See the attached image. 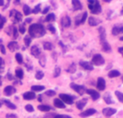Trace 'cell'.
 I'll return each mask as SVG.
<instances>
[{
  "instance_id": "obj_17",
  "label": "cell",
  "mask_w": 123,
  "mask_h": 118,
  "mask_svg": "<svg viewBox=\"0 0 123 118\" xmlns=\"http://www.w3.org/2000/svg\"><path fill=\"white\" fill-rule=\"evenodd\" d=\"M104 101L107 104H114V101L112 98V96L110 95V92H106V93L104 95Z\"/></svg>"
},
{
  "instance_id": "obj_56",
  "label": "cell",
  "mask_w": 123,
  "mask_h": 118,
  "mask_svg": "<svg viewBox=\"0 0 123 118\" xmlns=\"http://www.w3.org/2000/svg\"><path fill=\"white\" fill-rule=\"evenodd\" d=\"M38 100L39 101V102H41V101H42V97H41V96H39Z\"/></svg>"
},
{
  "instance_id": "obj_62",
  "label": "cell",
  "mask_w": 123,
  "mask_h": 118,
  "mask_svg": "<svg viewBox=\"0 0 123 118\" xmlns=\"http://www.w3.org/2000/svg\"><path fill=\"white\" fill-rule=\"evenodd\" d=\"M15 3H18V2H19V0H15Z\"/></svg>"
},
{
  "instance_id": "obj_51",
  "label": "cell",
  "mask_w": 123,
  "mask_h": 118,
  "mask_svg": "<svg viewBox=\"0 0 123 118\" xmlns=\"http://www.w3.org/2000/svg\"><path fill=\"white\" fill-rule=\"evenodd\" d=\"M3 64V60L2 59V57H0V72H3V70H2V69H1Z\"/></svg>"
},
{
  "instance_id": "obj_6",
  "label": "cell",
  "mask_w": 123,
  "mask_h": 118,
  "mask_svg": "<svg viewBox=\"0 0 123 118\" xmlns=\"http://www.w3.org/2000/svg\"><path fill=\"white\" fill-rule=\"evenodd\" d=\"M60 99L63 101L64 103L67 104H73L74 98L70 95L68 94H60Z\"/></svg>"
},
{
  "instance_id": "obj_42",
  "label": "cell",
  "mask_w": 123,
  "mask_h": 118,
  "mask_svg": "<svg viewBox=\"0 0 123 118\" xmlns=\"http://www.w3.org/2000/svg\"><path fill=\"white\" fill-rule=\"evenodd\" d=\"M40 10H41V5L40 4H38L35 7V8L33 9V13L34 14H38L39 12H40Z\"/></svg>"
},
{
  "instance_id": "obj_3",
  "label": "cell",
  "mask_w": 123,
  "mask_h": 118,
  "mask_svg": "<svg viewBox=\"0 0 123 118\" xmlns=\"http://www.w3.org/2000/svg\"><path fill=\"white\" fill-rule=\"evenodd\" d=\"M88 7L92 14L97 15L101 12V7L98 0H88Z\"/></svg>"
},
{
  "instance_id": "obj_34",
  "label": "cell",
  "mask_w": 123,
  "mask_h": 118,
  "mask_svg": "<svg viewBox=\"0 0 123 118\" xmlns=\"http://www.w3.org/2000/svg\"><path fill=\"white\" fill-rule=\"evenodd\" d=\"M15 59L18 64L23 63V56L21 54H19V53H18V54H15Z\"/></svg>"
},
{
  "instance_id": "obj_13",
  "label": "cell",
  "mask_w": 123,
  "mask_h": 118,
  "mask_svg": "<svg viewBox=\"0 0 123 118\" xmlns=\"http://www.w3.org/2000/svg\"><path fill=\"white\" fill-rule=\"evenodd\" d=\"M80 66L82 67L83 69L86 70H93V66L89 62H85V61H80Z\"/></svg>"
},
{
  "instance_id": "obj_7",
  "label": "cell",
  "mask_w": 123,
  "mask_h": 118,
  "mask_svg": "<svg viewBox=\"0 0 123 118\" xmlns=\"http://www.w3.org/2000/svg\"><path fill=\"white\" fill-rule=\"evenodd\" d=\"M117 112V109L113 108H105L102 110V113L105 117H110Z\"/></svg>"
},
{
  "instance_id": "obj_36",
  "label": "cell",
  "mask_w": 123,
  "mask_h": 118,
  "mask_svg": "<svg viewBox=\"0 0 123 118\" xmlns=\"http://www.w3.org/2000/svg\"><path fill=\"white\" fill-rule=\"evenodd\" d=\"M60 71H61V69H60V67H58V66L55 67L54 70V74H53V77L57 78L58 76L60 75Z\"/></svg>"
},
{
  "instance_id": "obj_31",
  "label": "cell",
  "mask_w": 123,
  "mask_h": 118,
  "mask_svg": "<svg viewBox=\"0 0 123 118\" xmlns=\"http://www.w3.org/2000/svg\"><path fill=\"white\" fill-rule=\"evenodd\" d=\"M115 95H116V96H117V98L118 99V100H119L121 103L123 104V93H122V92L116 91H115Z\"/></svg>"
},
{
  "instance_id": "obj_47",
  "label": "cell",
  "mask_w": 123,
  "mask_h": 118,
  "mask_svg": "<svg viewBox=\"0 0 123 118\" xmlns=\"http://www.w3.org/2000/svg\"><path fill=\"white\" fill-rule=\"evenodd\" d=\"M48 29L49 30V31L52 32V33H55V28L54 26H53L52 24L48 25Z\"/></svg>"
},
{
  "instance_id": "obj_29",
  "label": "cell",
  "mask_w": 123,
  "mask_h": 118,
  "mask_svg": "<svg viewBox=\"0 0 123 118\" xmlns=\"http://www.w3.org/2000/svg\"><path fill=\"white\" fill-rule=\"evenodd\" d=\"M15 75L18 78L21 79V78H24V70H23L22 69H18V70H15Z\"/></svg>"
},
{
  "instance_id": "obj_23",
  "label": "cell",
  "mask_w": 123,
  "mask_h": 118,
  "mask_svg": "<svg viewBox=\"0 0 123 118\" xmlns=\"http://www.w3.org/2000/svg\"><path fill=\"white\" fill-rule=\"evenodd\" d=\"M8 49L11 50V52H14L15 51V50L18 49V43L16 42V41H11L10 43H8Z\"/></svg>"
},
{
  "instance_id": "obj_43",
  "label": "cell",
  "mask_w": 123,
  "mask_h": 118,
  "mask_svg": "<svg viewBox=\"0 0 123 118\" xmlns=\"http://www.w3.org/2000/svg\"><path fill=\"white\" fill-rule=\"evenodd\" d=\"M5 22H6L5 17H3V16H2L1 15H0V29L3 28V27L4 24H5Z\"/></svg>"
},
{
  "instance_id": "obj_53",
  "label": "cell",
  "mask_w": 123,
  "mask_h": 118,
  "mask_svg": "<svg viewBox=\"0 0 123 118\" xmlns=\"http://www.w3.org/2000/svg\"><path fill=\"white\" fill-rule=\"evenodd\" d=\"M49 9H50V7H45V9L43 11V14H46V13H48V11H49Z\"/></svg>"
},
{
  "instance_id": "obj_26",
  "label": "cell",
  "mask_w": 123,
  "mask_h": 118,
  "mask_svg": "<svg viewBox=\"0 0 123 118\" xmlns=\"http://www.w3.org/2000/svg\"><path fill=\"white\" fill-rule=\"evenodd\" d=\"M120 75H121V73L117 70H111L110 72L108 73L109 78H117Z\"/></svg>"
},
{
  "instance_id": "obj_16",
  "label": "cell",
  "mask_w": 123,
  "mask_h": 118,
  "mask_svg": "<svg viewBox=\"0 0 123 118\" xmlns=\"http://www.w3.org/2000/svg\"><path fill=\"white\" fill-rule=\"evenodd\" d=\"M60 23L64 28H69L71 25V19L68 16H64L60 20Z\"/></svg>"
},
{
  "instance_id": "obj_35",
  "label": "cell",
  "mask_w": 123,
  "mask_h": 118,
  "mask_svg": "<svg viewBox=\"0 0 123 118\" xmlns=\"http://www.w3.org/2000/svg\"><path fill=\"white\" fill-rule=\"evenodd\" d=\"M23 10H24L25 15H28L31 14V8H30L27 5H24V7H23Z\"/></svg>"
},
{
  "instance_id": "obj_21",
  "label": "cell",
  "mask_w": 123,
  "mask_h": 118,
  "mask_svg": "<svg viewBox=\"0 0 123 118\" xmlns=\"http://www.w3.org/2000/svg\"><path fill=\"white\" fill-rule=\"evenodd\" d=\"M53 104H54L55 107L58 108H65L66 107L65 104H64L60 99H55L54 101H53Z\"/></svg>"
},
{
  "instance_id": "obj_39",
  "label": "cell",
  "mask_w": 123,
  "mask_h": 118,
  "mask_svg": "<svg viewBox=\"0 0 123 118\" xmlns=\"http://www.w3.org/2000/svg\"><path fill=\"white\" fill-rule=\"evenodd\" d=\"M55 94H56L55 93V91H53V90H48V91H45V95L48 96H49V97L54 96H55Z\"/></svg>"
},
{
  "instance_id": "obj_40",
  "label": "cell",
  "mask_w": 123,
  "mask_h": 118,
  "mask_svg": "<svg viewBox=\"0 0 123 118\" xmlns=\"http://www.w3.org/2000/svg\"><path fill=\"white\" fill-rule=\"evenodd\" d=\"M25 109H26L27 112H33L34 110H35L33 106H32L31 104H27L26 106H25Z\"/></svg>"
},
{
  "instance_id": "obj_8",
  "label": "cell",
  "mask_w": 123,
  "mask_h": 118,
  "mask_svg": "<svg viewBox=\"0 0 123 118\" xmlns=\"http://www.w3.org/2000/svg\"><path fill=\"white\" fill-rule=\"evenodd\" d=\"M106 84H105V80L103 78L99 77L97 78V88L99 90V91H104L105 89Z\"/></svg>"
},
{
  "instance_id": "obj_2",
  "label": "cell",
  "mask_w": 123,
  "mask_h": 118,
  "mask_svg": "<svg viewBox=\"0 0 123 118\" xmlns=\"http://www.w3.org/2000/svg\"><path fill=\"white\" fill-rule=\"evenodd\" d=\"M99 32V37H100V41L101 44L102 50L105 53H110L112 49H111L110 45L109 42L106 41V33H105V29L103 27H100L98 29Z\"/></svg>"
},
{
  "instance_id": "obj_54",
  "label": "cell",
  "mask_w": 123,
  "mask_h": 118,
  "mask_svg": "<svg viewBox=\"0 0 123 118\" xmlns=\"http://www.w3.org/2000/svg\"><path fill=\"white\" fill-rule=\"evenodd\" d=\"M7 78L9 80H12L14 78L12 77V75H11V74H7Z\"/></svg>"
},
{
  "instance_id": "obj_63",
  "label": "cell",
  "mask_w": 123,
  "mask_h": 118,
  "mask_svg": "<svg viewBox=\"0 0 123 118\" xmlns=\"http://www.w3.org/2000/svg\"><path fill=\"white\" fill-rule=\"evenodd\" d=\"M0 85H1V76H0Z\"/></svg>"
},
{
  "instance_id": "obj_28",
  "label": "cell",
  "mask_w": 123,
  "mask_h": 118,
  "mask_svg": "<svg viewBox=\"0 0 123 118\" xmlns=\"http://www.w3.org/2000/svg\"><path fill=\"white\" fill-rule=\"evenodd\" d=\"M76 70V66L75 63H72L70 66H69V67L68 69L66 70V71L68 73H70V74H73L75 73Z\"/></svg>"
},
{
  "instance_id": "obj_48",
  "label": "cell",
  "mask_w": 123,
  "mask_h": 118,
  "mask_svg": "<svg viewBox=\"0 0 123 118\" xmlns=\"http://www.w3.org/2000/svg\"><path fill=\"white\" fill-rule=\"evenodd\" d=\"M6 118H18V116L16 114H13V113H8L6 115Z\"/></svg>"
},
{
  "instance_id": "obj_14",
  "label": "cell",
  "mask_w": 123,
  "mask_h": 118,
  "mask_svg": "<svg viewBox=\"0 0 123 118\" xmlns=\"http://www.w3.org/2000/svg\"><path fill=\"white\" fill-rule=\"evenodd\" d=\"M23 97L25 100H32L36 97V93L34 91H27L23 95Z\"/></svg>"
},
{
  "instance_id": "obj_60",
  "label": "cell",
  "mask_w": 123,
  "mask_h": 118,
  "mask_svg": "<svg viewBox=\"0 0 123 118\" xmlns=\"http://www.w3.org/2000/svg\"><path fill=\"white\" fill-rule=\"evenodd\" d=\"M119 40H120L121 41H123V36H122V37H120V38H119Z\"/></svg>"
},
{
  "instance_id": "obj_46",
  "label": "cell",
  "mask_w": 123,
  "mask_h": 118,
  "mask_svg": "<svg viewBox=\"0 0 123 118\" xmlns=\"http://www.w3.org/2000/svg\"><path fill=\"white\" fill-rule=\"evenodd\" d=\"M12 32H13V37L14 38H17L18 37V30H17V28H16L15 27H13V31H12Z\"/></svg>"
},
{
  "instance_id": "obj_11",
  "label": "cell",
  "mask_w": 123,
  "mask_h": 118,
  "mask_svg": "<svg viewBox=\"0 0 123 118\" xmlns=\"http://www.w3.org/2000/svg\"><path fill=\"white\" fill-rule=\"evenodd\" d=\"M112 34L113 36H117L121 33H123V25L116 24L112 28Z\"/></svg>"
},
{
  "instance_id": "obj_32",
  "label": "cell",
  "mask_w": 123,
  "mask_h": 118,
  "mask_svg": "<svg viewBox=\"0 0 123 118\" xmlns=\"http://www.w3.org/2000/svg\"><path fill=\"white\" fill-rule=\"evenodd\" d=\"M43 76H44V74H43V72H42L41 70L36 71V79L41 80L43 78Z\"/></svg>"
},
{
  "instance_id": "obj_57",
  "label": "cell",
  "mask_w": 123,
  "mask_h": 118,
  "mask_svg": "<svg viewBox=\"0 0 123 118\" xmlns=\"http://www.w3.org/2000/svg\"><path fill=\"white\" fill-rule=\"evenodd\" d=\"M31 21V18H29V20H28V19L26 20V22H27V23H30Z\"/></svg>"
},
{
  "instance_id": "obj_15",
  "label": "cell",
  "mask_w": 123,
  "mask_h": 118,
  "mask_svg": "<svg viewBox=\"0 0 123 118\" xmlns=\"http://www.w3.org/2000/svg\"><path fill=\"white\" fill-rule=\"evenodd\" d=\"M14 15V18L15 19V21L16 22H19L21 21L22 19H23V16H22V14L18 11H14L12 10L11 11L10 13V16H12Z\"/></svg>"
},
{
  "instance_id": "obj_5",
  "label": "cell",
  "mask_w": 123,
  "mask_h": 118,
  "mask_svg": "<svg viewBox=\"0 0 123 118\" xmlns=\"http://www.w3.org/2000/svg\"><path fill=\"white\" fill-rule=\"evenodd\" d=\"M70 87L73 90H74L76 93H78L80 96L84 95L85 93V91H86V88H85V87L82 86V85L76 84V83H70Z\"/></svg>"
},
{
  "instance_id": "obj_10",
  "label": "cell",
  "mask_w": 123,
  "mask_h": 118,
  "mask_svg": "<svg viewBox=\"0 0 123 118\" xmlns=\"http://www.w3.org/2000/svg\"><path fill=\"white\" fill-rule=\"evenodd\" d=\"M96 112H97V110L94 109V108H89V109H87V110L84 111V112H80V117H83V118H85V117H90V116L94 115Z\"/></svg>"
},
{
  "instance_id": "obj_18",
  "label": "cell",
  "mask_w": 123,
  "mask_h": 118,
  "mask_svg": "<svg viewBox=\"0 0 123 118\" xmlns=\"http://www.w3.org/2000/svg\"><path fill=\"white\" fill-rule=\"evenodd\" d=\"M87 102H88V99H85V98L82 99H80V100H79L76 102V106L79 110H82L83 108H85V106L86 105Z\"/></svg>"
},
{
  "instance_id": "obj_12",
  "label": "cell",
  "mask_w": 123,
  "mask_h": 118,
  "mask_svg": "<svg viewBox=\"0 0 123 118\" xmlns=\"http://www.w3.org/2000/svg\"><path fill=\"white\" fill-rule=\"evenodd\" d=\"M3 92L6 96H11L16 92L15 88L13 86H6L3 90Z\"/></svg>"
},
{
  "instance_id": "obj_44",
  "label": "cell",
  "mask_w": 123,
  "mask_h": 118,
  "mask_svg": "<svg viewBox=\"0 0 123 118\" xmlns=\"http://www.w3.org/2000/svg\"><path fill=\"white\" fill-rule=\"evenodd\" d=\"M54 118H72V117L68 115H64V114H57L55 115Z\"/></svg>"
},
{
  "instance_id": "obj_55",
  "label": "cell",
  "mask_w": 123,
  "mask_h": 118,
  "mask_svg": "<svg viewBox=\"0 0 123 118\" xmlns=\"http://www.w3.org/2000/svg\"><path fill=\"white\" fill-rule=\"evenodd\" d=\"M4 5V0H0V7Z\"/></svg>"
},
{
  "instance_id": "obj_45",
  "label": "cell",
  "mask_w": 123,
  "mask_h": 118,
  "mask_svg": "<svg viewBox=\"0 0 123 118\" xmlns=\"http://www.w3.org/2000/svg\"><path fill=\"white\" fill-rule=\"evenodd\" d=\"M81 16H82V15H78L76 17V20H75V23H76V26H78V25L80 24V20H81Z\"/></svg>"
},
{
  "instance_id": "obj_19",
  "label": "cell",
  "mask_w": 123,
  "mask_h": 118,
  "mask_svg": "<svg viewBox=\"0 0 123 118\" xmlns=\"http://www.w3.org/2000/svg\"><path fill=\"white\" fill-rule=\"evenodd\" d=\"M101 20H98L97 18L92 17V16L89 18V24L92 27L97 26V25H98L99 24H101Z\"/></svg>"
},
{
  "instance_id": "obj_37",
  "label": "cell",
  "mask_w": 123,
  "mask_h": 118,
  "mask_svg": "<svg viewBox=\"0 0 123 118\" xmlns=\"http://www.w3.org/2000/svg\"><path fill=\"white\" fill-rule=\"evenodd\" d=\"M31 43V38L30 36H26L24 37V44L26 45V46H29L30 44Z\"/></svg>"
},
{
  "instance_id": "obj_20",
  "label": "cell",
  "mask_w": 123,
  "mask_h": 118,
  "mask_svg": "<svg viewBox=\"0 0 123 118\" xmlns=\"http://www.w3.org/2000/svg\"><path fill=\"white\" fill-rule=\"evenodd\" d=\"M72 4L74 11H79L82 9V4L80 2V0H72Z\"/></svg>"
},
{
  "instance_id": "obj_52",
  "label": "cell",
  "mask_w": 123,
  "mask_h": 118,
  "mask_svg": "<svg viewBox=\"0 0 123 118\" xmlns=\"http://www.w3.org/2000/svg\"><path fill=\"white\" fill-rule=\"evenodd\" d=\"M118 53L122 54V56L123 57V46H122V47L118 48Z\"/></svg>"
},
{
  "instance_id": "obj_24",
  "label": "cell",
  "mask_w": 123,
  "mask_h": 118,
  "mask_svg": "<svg viewBox=\"0 0 123 118\" xmlns=\"http://www.w3.org/2000/svg\"><path fill=\"white\" fill-rule=\"evenodd\" d=\"M3 102L5 104V105L8 108H10V109H12V110H15L17 108L15 104H14L13 103H11V101L7 100V99H3Z\"/></svg>"
},
{
  "instance_id": "obj_64",
  "label": "cell",
  "mask_w": 123,
  "mask_h": 118,
  "mask_svg": "<svg viewBox=\"0 0 123 118\" xmlns=\"http://www.w3.org/2000/svg\"><path fill=\"white\" fill-rule=\"evenodd\" d=\"M122 82H123V76H122Z\"/></svg>"
},
{
  "instance_id": "obj_50",
  "label": "cell",
  "mask_w": 123,
  "mask_h": 118,
  "mask_svg": "<svg viewBox=\"0 0 123 118\" xmlns=\"http://www.w3.org/2000/svg\"><path fill=\"white\" fill-rule=\"evenodd\" d=\"M1 53L3 54H6V49L3 45H1Z\"/></svg>"
},
{
  "instance_id": "obj_59",
  "label": "cell",
  "mask_w": 123,
  "mask_h": 118,
  "mask_svg": "<svg viewBox=\"0 0 123 118\" xmlns=\"http://www.w3.org/2000/svg\"><path fill=\"white\" fill-rule=\"evenodd\" d=\"M121 15H123V7H122V10H121Z\"/></svg>"
},
{
  "instance_id": "obj_1",
  "label": "cell",
  "mask_w": 123,
  "mask_h": 118,
  "mask_svg": "<svg viewBox=\"0 0 123 118\" xmlns=\"http://www.w3.org/2000/svg\"><path fill=\"white\" fill-rule=\"evenodd\" d=\"M29 32V35L31 37L33 38H39L43 36L45 34V29L43 28V25L41 24H31V26L29 27L28 29Z\"/></svg>"
},
{
  "instance_id": "obj_30",
  "label": "cell",
  "mask_w": 123,
  "mask_h": 118,
  "mask_svg": "<svg viewBox=\"0 0 123 118\" xmlns=\"http://www.w3.org/2000/svg\"><path fill=\"white\" fill-rule=\"evenodd\" d=\"M43 45V49H44L45 50H52L53 49L52 44L50 42H44Z\"/></svg>"
},
{
  "instance_id": "obj_58",
  "label": "cell",
  "mask_w": 123,
  "mask_h": 118,
  "mask_svg": "<svg viewBox=\"0 0 123 118\" xmlns=\"http://www.w3.org/2000/svg\"><path fill=\"white\" fill-rule=\"evenodd\" d=\"M103 1L105 2V3H110L112 0H103Z\"/></svg>"
},
{
  "instance_id": "obj_25",
  "label": "cell",
  "mask_w": 123,
  "mask_h": 118,
  "mask_svg": "<svg viewBox=\"0 0 123 118\" xmlns=\"http://www.w3.org/2000/svg\"><path fill=\"white\" fill-rule=\"evenodd\" d=\"M38 109L41 112H48L49 111L52 109V108L50 107L49 105H46V104H40L38 106Z\"/></svg>"
},
{
  "instance_id": "obj_22",
  "label": "cell",
  "mask_w": 123,
  "mask_h": 118,
  "mask_svg": "<svg viewBox=\"0 0 123 118\" xmlns=\"http://www.w3.org/2000/svg\"><path fill=\"white\" fill-rule=\"evenodd\" d=\"M31 54L33 55V56L38 57L39 55H40L41 52H40V49H39V47L37 45H33L31 49Z\"/></svg>"
},
{
  "instance_id": "obj_4",
  "label": "cell",
  "mask_w": 123,
  "mask_h": 118,
  "mask_svg": "<svg viewBox=\"0 0 123 118\" xmlns=\"http://www.w3.org/2000/svg\"><path fill=\"white\" fill-rule=\"evenodd\" d=\"M104 64H105V59H104V57L101 54H97L92 57V65L99 66H103Z\"/></svg>"
},
{
  "instance_id": "obj_41",
  "label": "cell",
  "mask_w": 123,
  "mask_h": 118,
  "mask_svg": "<svg viewBox=\"0 0 123 118\" xmlns=\"http://www.w3.org/2000/svg\"><path fill=\"white\" fill-rule=\"evenodd\" d=\"M87 16H88V13L87 12H84L82 14V16H81V20H80V24H83L85 21H86Z\"/></svg>"
},
{
  "instance_id": "obj_61",
  "label": "cell",
  "mask_w": 123,
  "mask_h": 118,
  "mask_svg": "<svg viewBox=\"0 0 123 118\" xmlns=\"http://www.w3.org/2000/svg\"><path fill=\"white\" fill-rule=\"evenodd\" d=\"M2 105H3V103H2V102H0V108L2 107Z\"/></svg>"
},
{
  "instance_id": "obj_9",
  "label": "cell",
  "mask_w": 123,
  "mask_h": 118,
  "mask_svg": "<svg viewBox=\"0 0 123 118\" xmlns=\"http://www.w3.org/2000/svg\"><path fill=\"white\" fill-rule=\"evenodd\" d=\"M86 92L87 94H89L90 96H91V98L92 100H94V101H96L99 98H100V94H99V92H97V91H95V90H92V89H87L86 90Z\"/></svg>"
},
{
  "instance_id": "obj_27",
  "label": "cell",
  "mask_w": 123,
  "mask_h": 118,
  "mask_svg": "<svg viewBox=\"0 0 123 118\" xmlns=\"http://www.w3.org/2000/svg\"><path fill=\"white\" fill-rule=\"evenodd\" d=\"M45 89V87L44 86H41V85H35V86H32L31 87V90L32 91L36 92V91H41Z\"/></svg>"
},
{
  "instance_id": "obj_49",
  "label": "cell",
  "mask_w": 123,
  "mask_h": 118,
  "mask_svg": "<svg viewBox=\"0 0 123 118\" xmlns=\"http://www.w3.org/2000/svg\"><path fill=\"white\" fill-rule=\"evenodd\" d=\"M25 31H26V29H25L24 25H20V26H19V32H20V33L24 34L25 32Z\"/></svg>"
},
{
  "instance_id": "obj_33",
  "label": "cell",
  "mask_w": 123,
  "mask_h": 118,
  "mask_svg": "<svg viewBox=\"0 0 123 118\" xmlns=\"http://www.w3.org/2000/svg\"><path fill=\"white\" fill-rule=\"evenodd\" d=\"M55 16L54 14L51 13V14H48V15H47V17H46V21L47 22H52L55 20Z\"/></svg>"
},
{
  "instance_id": "obj_38",
  "label": "cell",
  "mask_w": 123,
  "mask_h": 118,
  "mask_svg": "<svg viewBox=\"0 0 123 118\" xmlns=\"http://www.w3.org/2000/svg\"><path fill=\"white\" fill-rule=\"evenodd\" d=\"M45 64H46V58H45V56L43 55L42 57H39V65L41 66L44 67L45 66Z\"/></svg>"
}]
</instances>
